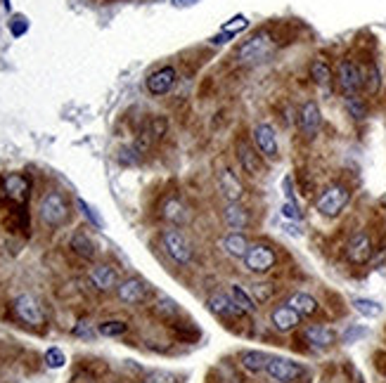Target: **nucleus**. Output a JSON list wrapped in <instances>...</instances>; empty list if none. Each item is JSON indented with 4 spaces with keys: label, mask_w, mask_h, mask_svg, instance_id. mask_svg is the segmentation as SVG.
<instances>
[{
    "label": "nucleus",
    "mask_w": 386,
    "mask_h": 383,
    "mask_svg": "<svg viewBox=\"0 0 386 383\" xmlns=\"http://www.w3.org/2000/svg\"><path fill=\"white\" fill-rule=\"evenodd\" d=\"M249 239H246L244 232H230L223 237V249H226V253L235 256V258H244V253L249 251Z\"/></svg>",
    "instance_id": "b1692460"
},
{
    "label": "nucleus",
    "mask_w": 386,
    "mask_h": 383,
    "mask_svg": "<svg viewBox=\"0 0 386 383\" xmlns=\"http://www.w3.org/2000/svg\"><path fill=\"white\" fill-rule=\"evenodd\" d=\"M310 78H313V83L320 85V88H330V83H332L330 64H327L325 60H315L313 64H310Z\"/></svg>",
    "instance_id": "cd10ccee"
},
{
    "label": "nucleus",
    "mask_w": 386,
    "mask_h": 383,
    "mask_svg": "<svg viewBox=\"0 0 386 383\" xmlns=\"http://www.w3.org/2000/svg\"><path fill=\"white\" fill-rule=\"evenodd\" d=\"M228 296L233 299V303L240 308L242 312H244V315H251V312H256V301H253L251 296L240 287V284H230Z\"/></svg>",
    "instance_id": "a878e982"
},
{
    "label": "nucleus",
    "mask_w": 386,
    "mask_h": 383,
    "mask_svg": "<svg viewBox=\"0 0 386 383\" xmlns=\"http://www.w3.org/2000/svg\"><path fill=\"white\" fill-rule=\"evenodd\" d=\"M12 310L19 322L28 324V327H43L45 324V310L43 305L33 299L31 294H19L12 301Z\"/></svg>",
    "instance_id": "423d86ee"
},
{
    "label": "nucleus",
    "mask_w": 386,
    "mask_h": 383,
    "mask_svg": "<svg viewBox=\"0 0 386 383\" xmlns=\"http://www.w3.org/2000/svg\"><path fill=\"white\" fill-rule=\"evenodd\" d=\"M372 256H374V249H372L370 234L367 232L353 234L346 247V258L353 262V265H365V262H370Z\"/></svg>",
    "instance_id": "1a4fd4ad"
},
{
    "label": "nucleus",
    "mask_w": 386,
    "mask_h": 383,
    "mask_svg": "<svg viewBox=\"0 0 386 383\" xmlns=\"http://www.w3.org/2000/svg\"><path fill=\"white\" fill-rule=\"evenodd\" d=\"M249 220H251L249 211H246L240 202H228L223 206V222H226L233 232H242L249 225Z\"/></svg>",
    "instance_id": "2eb2a0df"
},
{
    "label": "nucleus",
    "mask_w": 386,
    "mask_h": 383,
    "mask_svg": "<svg viewBox=\"0 0 386 383\" xmlns=\"http://www.w3.org/2000/svg\"><path fill=\"white\" fill-rule=\"evenodd\" d=\"M72 249H74V253H78L81 258H85V260L95 258V242L90 239V234L83 232V230L74 232V237H72Z\"/></svg>",
    "instance_id": "393cba45"
},
{
    "label": "nucleus",
    "mask_w": 386,
    "mask_h": 383,
    "mask_svg": "<svg viewBox=\"0 0 386 383\" xmlns=\"http://www.w3.org/2000/svg\"><path fill=\"white\" fill-rule=\"evenodd\" d=\"M346 109L353 118H365L367 116V105L360 100L358 95H351L346 97Z\"/></svg>",
    "instance_id": "c756f323"
},
{
    "label": "nucleus",
    "mask_w": 386,
    "mask_h": 383,
    "mask_svg": "<svg viewBox=\"0 0 386 383\" xmlns=\"http://www.w3.org/2000/svg\"><path fill=\"white\" fill-rule=\"evenodd\" d=\"M45 362H48V367L60 369V367H65L67 357H65V353H62L60 348H50V350L45 353Z\"/></svg>",
    "instance_id": "72a5a7b5"
},
{
    "label": "nucleus",
    "mask_w": 386,
    "mask_h": 383,
    "mask_svg": "<svg viewBox=\"0 0 386 383\" xmlns=\"http://www.w3.org/2000/svg\"><path fill=\"white\" fill-rule=\"evenodd\" d=\"M97 331H100L102 336H121L128 331V324L121 322V319H114V322H102L100 327H97Z\"/></svg>",
    "instance_id": "7c9ffc66"
},
{
    "label": "nucleus",
    "mask_w": 386,
    "mask_h": 383,
    "mask_svg": "<svg viewBox=\"0 0 386 383\" xmlns=\"http://www.w3.org/2000/svg\"><path fill=\"white\" fill-rule=\"evenodd\" d=\"M270 322H273V327L278 331L287 334V331H292V329L299 327L301 315H299V312L294 310V308H290V305H280V308H275V310L270 312Z\"/></svg>",
    "instance_id": "6ab92c4d"
},
{
    "label": "nucleus",
    "mask_w": 386,
    "mask_h": 383,
    "mask_svg": "<svg viewBox=\"0 0 386 383\" xmlns=\"http://www.w3.org/2000/svg\"><path fill=\"white\" fill-rule=\"evenodd\" d=\"M273 294H275L273 284H253V287H251V299L256 301V303L270 301V299H273Z\"/></svg>",
    "instance_id": "473e14b6"
},
{
    "label": "nucleus",
    "mask_w": 386,
    "mask_h": 383,
    "mask_svg": "<svg viewBox=\"0 0 386 383\" xmlns=\"http://www.w3.org/2000/svg\"><path fill=\"white\" fill-rule=\"evenodd\" d=\"M40 220L48 227H62L69 220V202L62 192H48L40 199Z\"/></svg>",
    "instance_id": "f03ea898"
},
{
    "label": "nucleus",
    "mask_w": 386,
    "mask_h": 383,
    "mask_svg": "<svg viewBox=\"0 0 386 383\" xmlns=\"http://www.w3.org/2000/svg\"><path fill=\"white\" fill-rule=\"evenodd\" d=\"M90 282L97 291H112L119 287V274L112 265H95L90 270Z\"/></svg>",
    "instance_id": "aec40b11"
},
{
    "label": "nucleus",
    "mask_w": 386,
    "mask_h": 383,
    "mask_svg": "<svg viewBox=\"0 0 386 383\" xmlns=\"http://www.w3.org/2000/svg\"><path fill=\"white\" fill-rule=\"evenodd\" d=\"M161 244H164V251L169 253V258L178 262V265H187L192 260V244L178 227H169V230L161 232Z\"/></svg>",
    "instance_id": "20e7f679"
},
{
    "label": "nucleus",
    "mask_w": 386,
    "mask_h": 383,
    "mask_svg": "<svg viewBox=\"0 0 386 383\" xmlns=\"http://www.w3.org/2000/svg\"><path fill=\"white\" fill-rule=\"evenodd\" d=\"M161 215H164V220H169L171 225H176V227H181V225H185V222L190 220V211H187V206L183 199H178V197H169L164 202V206H161Z\"/></svg>",
    "instance_id": "f3484780"
},
{
    "label": "nucleus",
    "mask_w": 386,
    "mask_h": 383,
    "mask_svg": "<svg viewBox=\"0 0 386 383\" xmlns=\"http://www.w3.org/2000/svg\"><path fill=\"white\" fill-rule=\"evenodd\" d=\"M249 26V21H246V17H235V19H230L228 24H223V33H230V36H235L242 28Z\"/></svg>",
    "instance_id": "f704fd0d"
},
{
    "label": "nucleus",
    "mask_w": 386,
    "mask_h": 383,
    "mask_svg": "<svg viewBox=\"0 0 386 383\" xmlns=\"http://www.w3.org/2000/svg\"><path fill=\"white\" fill-rule=\"evenodd\" d=\"M244 267L253 274H266L275 267V262H278V253H275L273 249L268 247V244H251L249 251L244 253Z\"/></svg>",
    "instance_id": "39448f33"
},
{
    "label": "nucleus",
    "mask_w": 386,
    "mask_h": 383,
    "mask_svg": "<svg viewBox=\"0 0 386 383\" xmlns=\"http://www.w3.org/2000/svg\"><path fill=\"white\" fill-rule=\"evenodd\" d=\"M303 339L310 343L313 348H330L334 343V331L330 327H322V324H310V327L303 331Z\"/></svg>",
    "instance_id": "4be33fe9"
},
{
    "label": "nucleus",
    "mask_w": 386,
    "mask_h": 383,
    "mask_svg": "<svg viewBox=\"0 0 386 383\" xmlns=\"http://www.w3.org/2000/svg\"><path fill=\"white\" fill-rule=\"evenodd\" d=\"M237 161H240L242 170H244L246 175H258L263 170L261 157H258V152L253 150V147L246 140L237 142Z\"/></svg>",
    "instance_id": "dca6fc26"
},
{
    "label": "nucleus",
    "mask_w": 386,
    "mask_h": 383,
    "mask_svg": "<svg viewBox=\"0 0 386 383\" xmlns=\"http://www.w3.org/2000/svg\"><path fill=\"white\" fill-rule=\"evenodd\" d=\"M142 383H176V379L171 374H164V371H152V374L145 376Z\"/></svg>",
    "instance_id": "c9c22d12"
},
{
    "label": "nucleus",
    "mask_w": 386,
    "mask_h": 383,
    "mask_svg": "<svg viewBox=\"0 0 386 383\" xmlns=\"http://www.w3.org/2000/svg\"><path fill=\"white\" fill-rule=\"evenodd\" d=\"M372 265H374V267H377V270H382V272H386V251H379V253H377V256H374Z\"/></svg>",
    "instance_id": "4c0bfd02"
},
{
    "label": "nucleus",
    "mask_w": 386,
    "mask_h": 383,
    "mask_svg": "<svg viewBox=\"0 0 386 383\" xmlns=\"http://www.w3.org/2000/svg\"><path fill=\"white\" fill-rule=\"evenodd\" d=\"M253 142H256V150L266 159H278V135L270 123H258L253 128Z\"/></svg>",
    "instance_id": "9b49d317"
},
{
    "label": "nucleus",
    "mask_w": 386,
    "mask_h": 383,
    "mask_svg": "<svg viewBox=\"0 0 386 383\" xmlns=\"http://www.w3.org/2000/svg\"><path fill=\"white\" fill-rule=\"evenodd\" d=\"M337 83H339V90L346 97L358 95L362 85H365V73H362V69L353 60H344L339 62V69H337Z\"/></svg>",
    "instance_id": "0eeeda50"
},
{
    "label": "nucleus",
    "mask_w": 386,
    "mask_h": 383,
    "mask_svg": "<svg viewBox=\"0 0 386 383\" xmlns=\"http://www.w3.org/2000/svg\"><path fill=\"white\" fill-rule=\"evenodd\" d=\"M218 185H221V192H223V197H226V202H240L242 194H244L242 182L235 178V173L233 170H228V168L218 175Z\"/></svg>",
    "instance_id": "412c9836"
},
{
    "label": "nucleus",
    "mask_w": 386,
    "mask_h": 383,
    "mask_svg": "<svg viewBox=\"0 0 386 383\" xmlns=\"http://www.w3.org/2000/svg\"><path fill=\"white\" fill-rule=\"evenodd\" d=\"M362 73H365V71H362ZM379 85H382V78H379V69L374 66V62H372V64L367 66L365 85H362V88H365L367 93H372V95H374V93H377V90H379Z\"/></svg>",
    "instance_id": "2f4dec72"
},
{
    "label": "nucleus",
    "mask_w": 386,
    "mask_h": 383,
    "mask_svg": "<svg viewBox=\"0 0 386 383\" xmlns=\"http://www.w3.org/2000/svg\"><path fill=\"white\" fill-rule=\"evenodd\" d=\"M206 303H209V308H211L213 315H218V317H223V319H237V317L244 315V312H242L240 308L233 303V299H230V296H226V294H211Z\"/></svg>",
    "instance_id": "a211bd4d"
},
{
    "label": "nucleus",
    "mask_w": 386,
    "mask_h": 383,
    "mask_svg": "<svg viewBox=\"0 0 386 383\" xmlns=\"http://www.w3.org/2000/svg\"><path fill=\"white\" fill-rule=\"evenodd\" d=\"M299 123H301V130H303V135H306L308 140H313V137L318 135V130L322 125V114H320V107L315 105L313 100H308L306 105L301 107Z\"/></svg>",
    "instance_id": "ddd939ff"
},
{
    "label": "nucleus",
    "mask_w": 386,
    "mask_h": 383,
    "mask_svg": "<svg viewBox=\"0 0 386 383\" xmlns=\"http://www.w3.org/2000/svg\"><path fill=\"white\" fill-rule=\"evenodd\" d=\"M176 5H192V3H197V0H174Z\"/></svg>",
    "instance_id": "58836bf2"
},
{
    "label": "nucleus",
    "mask_w": 386,
    "mask_h": 383,
    "mask_svg": "<svg viewBox=\"0 0 386 383\" xmlns=\"http://www.w3.org/2000/svg\"><path fill=\"white\" fill-rule=\"evenodd\" d=\"M266 374L278 383H294L303 376V367L290 357H270L266 364Z\"/></svg>",
    "instance_id": "6e6552de"
},
{
    "label": "nucleus",
    "mask_w": 386,
    "mask_h": 383,
    "mask_svg": "<svg viewBox=\"0 0 386 383\" xmlns=\"http://www.w3.org/2000/svg\"><path fill=\"white\" fill-rule=\"evenodd\" d=\"M353 308L365 317H379L382 315V305H379L377 301H370V299H355Z\"/></svg>",
    "instance_id": "c85d7f7f"
},
{
    "label": "nucleus",
    "mask_w": 386,
    "mask_h": 383,
    "mask_svg": "<svg viewBox=\"0 0 386 383\" xmlns=\"http://www.w3.org/2000/svg\"><path fill=\"white\" fill-rule=\"evenodd\" d=\"M268 359H270V355H266V353H261V350H242L240 353L242 367L249 369V371H256V374L258 371H266Z\"/></svg>",
    "instance_id": "bb28decb"
},
{
    "label": "nucleus",
    "mask_w": 386,
    "mask_h": 383,
    "mask_svg": "<svg viewBox=\"0 0 386 383\" xmlns=\"http://www.w3.org/2000/svg\"><path fill=\"white\" fill-rule=\"evenodd\" d=\"M117 294L121 303H126V305H137V303H142L149 296V284L142 282L140 277H131L119 284Z\"/></svg>",
    "instance_id": "9d476101"
},
{
    "label": "nucleus",
    "mask_w": 386,
    "mask_h": 383,
    "mask_svg": "<svg viewBox=\"0 0 386 383\" xmlns=\"http://www.w3.org/2000/svg\"><path fill=\"white\" fill-rule=\"evenodd\" d=\"M275 48H278L275 38L270 36L268 31H258V33H253L249 41H244L240 45L237 60L242 64H256V62L268 60V57L275 53Z\"/></svg>",
    "instance_id": "f257e3e1"
},
{
    "label": "nucleus",
    "mask_w": 386,
    "mask_h": 383,
    "mask_svg": "<svg viewBox=\"0 0 386 383\" xmlns=\"http://www.w3.org/2000/svg\"><path fill=\"white\" fill-rule=\"evenodd\" d=\"M282 215H285V218H292V220H299L301 218V211H299V206H296V202H287L285 206H282Z\"/></svg>",
    "instance_id": "e433bc0d"
},
{
    "label": "nucleus",
    "mask_w": 386,
    "mask_h": 383,
    "mask_svg": "<svg viewBox=\"0 0 386 383\" xmlns=\"http://www.w3.org/2000/svg\"><path fill=\"white\" fill-rule=\"evenodd\" d=\"M28 190H31V185H28V180L24 178V175L10 173V175H5V178H3V192H5V197H8L10 202L26 204Z\"/></svg>",
    "instance_id": "f8f14e48"
},
{
    "label": "nucleus",
    "mask_w": 386,
    "mask_h": 383,
    "mask_svg": "<svg viewBox=\"0 0 386 383\" xmlns=\"http://www.w3.org/2000/svg\"><path fill=\"white\" fill-rule=\"evenodd\" d=\"M287 305L294 308V310L299 312L301 317H310V315H315V312L320 310V303L313 299V296H308V294H292L290 296V301H287Z\"/></svg>",
    "instance_id": "5701e85b"
},
{
    "label": "nucleus",
    "mask_w": 386,
    "mask_h": 383,
    "mask_svg": "<svg viewBox=\"0 0 386 383\" xmlns=\"http://www.w3.org/2000/svg\"><path fill=\"white\" fill-rule=\"evenodd\" d=\"M349 199H351L349 187L337 182V185H330L320 192L318 202H315V208H318V213L325 215V218H337V215L346 208Z\"/></svg>",
    "instance_id": "7ed1b4c3"
},
{
    "label": "nucleus",
    "mask_w": 386,
    "mask_h": 383,
    "mask_svg": "<svg viewBox=\"0 0 386 383\" xmlns=\"http://www.w3.org/2000/svg\"><path fill=\"white\" fill-rule=\"evenodd\" d=\"M176 69L174 66H164V69H157L154 73H149L147 78V90L152 95H166L171 88H174L176 83Z\"/></svg>",
    "instance_id": "4468645a"
}]
</instances>
